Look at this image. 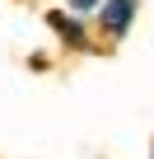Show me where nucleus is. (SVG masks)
Segmentation results:
<instances>
[{
	"instance_id": "2",
	"label": "nucleus",
	"mask_w": 154,
	"mask_h": 159,
	"mask_svg": "<svg viewBox=\"0 0 154 159\" xmlns=\"http://www.w3.org/2000/svg\"><path fill=\"white\" fill-rule=\"evenodd\" d=\"M70 5H75V10L84 14V10H94V0H70Z\"/></svg>"
},
{
	"instance_id": "1",
	"label": "nucleus",
	"mask_w": 154,
	"mask_h": 159,
	"mask_svg": "<svg viewBox=\"0 0 154 159\" xmlns=\"http://www.w3.org/2000/svg\"><path fill=\"white\" fill-rule=\"evenodd\" d=\"M135 19V0H108V10H103V28L108 33H126Z\"/></svg>"
}]
</instances>
